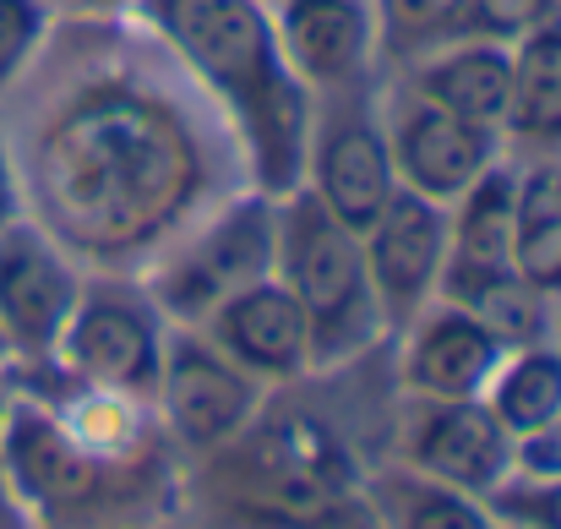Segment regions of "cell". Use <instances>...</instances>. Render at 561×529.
Wrapping results in <instances>:
<instances>
[{
    "label": "cell",
    "instance_id": "6da1fadb",
    "mask_svg": "<svg viewBox=\"0 0 561 529\" xmlns=\"http://www.w3.org/2000/svg\"><path fill=\"white\" fill-rule=\"evenodd\" d=\"M207 191V154L186 110L131 77L66 93L33 137L44 229L93 262L153 251Z\"/></svg>",
    "mask_w": 561,
    "mask_h": 529
},
{
    "label": "cell",
    "instance_id": "7a4b0ae2",
    "mask_svg": "<svg viewBox=\"0 0 561 529\" xmlns=\"http://www.w3.org/2000/svg\"><path fill=\"white\" fill-rule=\"evenodd\" d=\"M164 44L207 82V93L229 110L256 191L284 202L306 185L311 148V88L289 71L278 49L273 11L262 0H142Z\"/></svg>",
    "mask_w": 561,
    "mask_h": 529
},
{
    "label": "cell",
    "instance_id": "3957f363",
    "mask_svg": "<svg viewBox=\"0 0 561 529\" xmlns=\"http://www.w3.org/2000/svg\"><path fill=\"white\" fill-rule=\"evenodd\" d=\"M273 279L306 312L311 365H339L360 354L371 339H381V306H376L371 273H366V246L306 185L278 202Z\"/></svg>",
    "mask_w": 561,
    "mask_h": 529
},
{
    "label": "cell",
    "instance_id": "277c9868",
    "mask_svg": "<svg viewBox=\"0 0 561 529\" xmlns=\"http://www.w3.org/2000/svg\"><path fill=\"white\" fill-rule=\"evenodd\" d=\"M0 486L38 525H71L104 503V464L55 409L11 398L0 426Z\"/></svg>",
    "mask_w": 561,
    "mask_h": 529
},
{
    "label": "cell",
    "instance_id": "5b68a950",
    "mask_svg": "<svg viewBox=\"0 0 561 529\" xmlns=\"http://www.w3.org/2000/svg\"><path fill=\"white\" fill-rule=\"evenodd\" d=\"M273 257H278V202L262 191L240 196L159 273L153 301H159V312L196 328L245 284L273 279Z\"/></svg>",
    "mask_w": 561,
    "mask_h": 529
},
{
    "label": "cell",
    "instance_id": "8992f818",
    "mask_svg": "<svg viewBox=\"0 0 561 529\" xmlns=\"http://www.w3.org/2000/svg\"><path fill=\"white\" fill-rule=\"evenodd\" d=\"M55 360L66 376H77L88 393L110 398H153L159 371H164V328L159 312L121 284H93L82 290Z\"/></svg>",
    "mask_w": 561,
    "mask_h": 529
},
{
    "label": "cell",
    "instance_id": "52a82bcc",
    "mask_svg": "<svg viewBox=\"0 0 561 529\" xmlns=\"http://www.w3.org/2000/svg\"><path fill=\"white\" fill-rule=\"evenodd\" d=\"M82 301V279L71 251L44 224H5L0 229V345L22 360L55 354L71 312Z\"/></svg>",
    "mask_w": 561,
    "mask_h": 529
},
{
    "label": "cell",
    "instance_id": "ba28073f",
    "mask_svg": "<svg viewBox=\"0 0 561 529\" xmlns=\"http://www.w3.org/2000/svg\"><path fill=\"white\" fill-rule=\"evenodd\" d=\"M387 132V154H392V176L403 191L431 196L442 207H453L474 180L502 159V137L480 132L458 115H447L442 104H431L425 93L403 88L381 121Z\"/></svg>",
    "mask_w": 561,
    "mask_h": 529
},
{
    "label": "cell",
    "instance_id": "9c48e42d",
    "mask_svg": "<svg viewBox=\"0 0 561 529\" xmlns=\"http://www.w3.org/2000/svg\"><path fill=\"white\" fill-rule=\"evenodd\" d=\"M153 393L164 404L170 431L196 453L234 442L262 409V382L240 371L213 339H196V334L164 339V371Z\"/></svg>",
    "mask_w": 561,
    "mask_h": 529
},
{
    "label": "cell",
    "instance_id": "30bf717a",
    "mask_svg": "<svg viewBox=\"0 0 561 529\" xmlns=\"http://www.w3.org/2000/svg\"><path fill=\"white\" fill-rule=\"evenodd\" d=\"M306 191L355 235H366L376 213L392 202L398 176L387 154V132L366 104H339L333 115L311 121V148H306Z\"/></svg>",
    "mask_w": 561,
    "mask_h": 529
},
{
    "label": "cell",
    "instance_id": "8fae6325",
    "mask_svg": "<svg viewBox=\"0 0 561 529\" xmlns=\"http://www.w3.org/2000/svg\"><path fill=\"white\" fill-rule=\"evenodd\" d=\"M360 246H366V273H371L376 306H381V328H409L442 284L447 207L398 185L392 202L376 213V224L360 235Z\"/></svg>",
    "mask_w": 561,
    "mask_h": 529
},
{
    "label": "cell",
    "instance_id": "7c38bea8",
    "mask_svg": "<svg viewBox=\"0 0 561 529\" xmlns=\"http://www.w3.org/2000/svg\"><path fill=\"white\" fill-rule=\"evenodd\" d=\"M513 442L518 437L491 415L485 398H425L403 431V459L442 486L491 497L513 481Z\"/></svg>",
    "mask_w": 561,
    "mask_h": 529
},
{
    "label": "cell",
    "instance_id": "4fadbf2b",
    "mask_svg": "<svg viewBox=\"0 0 561 529\" xmlns=\"http://www.w3.org/2000/svg\"><path fill=\"white\" fill-rule=\"evenodd\" d=\"M513 196H518V165L496 159L453 202L447 262H442V284H436V295L447 306H469L480 290H491L513 273Z\"/></svg>",
    "mask_w": 561,
    "mask_h": 529
},
{
    "label": "cell",
    "instance_id": "5bb4252c",
    "mask_svg": "<svg viewBox=\"0 0 561 529\" xmlns=\"http://www.w3.org/2000/svg\"><path fill=\"white\" fill-rule=\"evenodd\" d=\"M273 27L289 71L306 88L350 93L366 82L376 55L371 0H284Z\"/></svg>",
    "mask_w": 561,
    "mask_h": 529
},
{
    "label": "cell",
    "instance_id": "9a60e30c",
    "mask_svg": "<svg viewBox=\"0 0 561 529\" xmlns=\"http://www.w3.org/2000/svg\"><path fill=\"white\" fill-rule=\"evenodd\" d=\"M267 442L251 448L245 470H251V497L267 503L278 519H306V514H328L344 503L350 492V459L344 448L311 426V420H284L278 431H262Z\"/></svg>",
    "mask_w": 561,
    "mask_h": 529
},
{
    "label": "cell",
    "instance_id": "2e32d148",
    "mask_svg": "<svg viewBox=\"0 0 561 529\" xmlns=\"http://www.w3.org/2000/svg\"><path fill=\"white\" fill-rule=\"evenodd\" d=\"M207 339L229 354L256 382H295L311 365V328L300 301L278 279H256L240 295H229L207 323Z\"/></svg>",
    "mask_w": 561,
    "mask_h": 529
},
{
    "label": "cell",
    "instance_id": "e0dca14e",
    "mask_svg": "<svg viewBox=\"0 0 561 529\" xmlns=\"http://www.w3.org/2000/svg\"><path fill=\"white\" fill-rule=\"evenodd\" d=\"M507 345L463 306H436L409 323L403 387L414 398H480Z\"/></svg>",
    "mask_w": 561,
    "mask_h": 529
},
{
    "label": "cell",
    "instance_id": "ac0fdd59",
    "mask_svg": "<svg viewBox=\"0 0 561 529\" xmlns=\"http://www.w3.org/2000/svg\"><path fill=\"white\" fill-rule=\"evenodd\" d=\"M414 93H425L431 104H442L447 115L496 132L507 126V99H513V44L502 38H458L425 60H414Z\"/></svg>",
    "mask_w": 561,
    "mask_h": 529
},
{
    "label": "cell",
    "instance_id": "d6986e66",
    "mask_svg": "<svg viewBox=\"0 0 561 529\" xmlns=\"http://www.w3.org/2000/svg\"><path fill=\"white\" fill-rule=\"evenodd\" d=\"M502 137L529 154H561V16L513 38V99Z\"/></svg>",
    "mask_w": 561,
    "mask_h": 529
},
{
    "label": "cell",
    "instance_id": "ffe728a7",
    "mask_svg": "<svg viewBox=\"0 0 561 529\" xmlns=\"http://www.w3.org/2000/svg\"><path fill=\"white\" fill-rule=\"evenodd\" d=\"M513 273L540 290L546 301H561V165L535 159L518 170L513 196Z\"/></svg>",
    "mask_w": 561,
    "mask_h": 529
},
{
    "label": "cell",
    "instance_id": "44dd1931",
    "mask_svg": "<svg viewBox=\"0 0 561 529\" xmlns=\"http://www.w3.org/2000/svg\"><path fill=\"white\" fill-rule=\"evenodd\" d=\"M480 398L513 437L540 431L546 420L561 415V345L540 339V345H524L518 354H502V365Z\"/></svg>",
    "mask_w": 561,
    "mask_h": 529
},
{
    "label": "cell",
    "instance_id": "7402d4cb",
    "mask_svg": "<svg viewBox=\"0 0 561 529\" xmlns=\"http://www.w3.org/2000/svg\"><path fill=\"white\" fill-rule=\"evenodd\" d=\"M371 497L387 529H496V514L485 508V497L442 486V481H431L420 470L381 475Z\"/></svg>",
    "mask_w": 561,
    "mask_h": 529
},
{
    "label": "cell",
    "instance_id": "603a6c76",
    "mask_svg": "<svg viewBox=\"0 0 561 529\" xmlns=\"http://www.w3.org/2000/svg\"><path fill=\"white\" fill-rule=\"evenodd\" d=\"M376 49L392 60H425L469 38V0H376Z\"/></svg>",
    "mask_w": 561,
    "mask_h": 529
},
{
    "label": "cell",
    "instance_id": "cb8c5ba5",
    "mask_svg": "<svg viewBox=\"0 0 561 529\" xmlns=\"http://www.w3.org/2000/svg\"><path fill=\"white\" fill-rule=\"evenodd\" d=\"M49 33V5L44 0H0V93L33 66Z\"/></svg>",
    "mask_w": 561,
    "mask_h": 529
},
{
    "label": "cell",
    "instance_id": "d4e9b609",
    "mask_svg": "<svg viewBox=\"0 0 561 529\" xmlns=\"http://www.w3.org/2000/svg\"><path fill=\"white\" fill-rule=\"evenodd\" d=\"M491 514L518 529H561V475L557 481H507L491 492Z\"/></svg>",
    "mask_w": 561,
    "mask_h": 529
},
{
    "label": "cell",
    "instance_id": "484cf974",
    "mask_svg": "<svg viewBox=\"0 0 561 529\" xmlns=\"http://www.w3.org/2000/svg\"><path fill=\"white\" fill-rule=\"evenodd\" d=\"M561 16V0H469V33L474 38H524L529 27Z\"/></svg>",
    "mask_w": 561,
    "mask_h": 529
},
{
    "label": "cell",
    "instance_id": "4316f807",
    "mask_svg": "<svg viewBox=\"0 0 561 529\" xmlns=\"http://www.w3.org/2000/svg\"><path fill=\"white\" fill-rule=\"evenodd\" d=\"M513 475H524V481H557L561 475V415L546 420L540 431H529V437L513 442Z\"/></svg>",
    "mask_w": 561,
    "mask_h": 529
},
{
    "label": "cell",
    "instance_id": "83f0119b",
    "mask_svg": "<svg viewBox=\"0 0 561 529\" xmlns=\"http://www.w3.org/2000/svg\"><path fill=\"white\" fill-rule=\"evenodd\" d=\"M22 218V180H16V165H11V148L0 137V229Z\"/></svg>",
    "mask_w": 561,
    "mask_h": 529
},
{
    "label": "cell",
    "instance_id": "f1b7e54d",
    "mask_svg": "<svg viewBox=\"0 0 561 529\" xmlns=\"http://www.w3.org/2000/svg\"><path fill=\"white\" fill-rule=\"evenodd\" d=\"M71 5H82V11H126L137 0H71Z\"/></svg>",
    "mask_w": 561,
    "mask_h": 529
},
{
    "label": "cell",
    "instance_id": "f546056e",
    "mask_svg": "<svg viewBox=\"0 0 561 529\" xmlns=\"http://www.w3.org/2000/svg\"><path fill=\"white\" fill-rule=\"evenodd\" d=\"M5 404H11V393H5V382H0V426H5ZM0 503H5V486H0Z\"/></svg>",
    "mask_w": 561,
    "mask_h": 529
},
{
    "label": "cell",
    "instance_id": "4dcf8cb0",
    "mask_svg": "<svg viewBox=\"0 0 561 529\" xmlns=\"http://www.w3.org/2000/svg\"><path fill=\"white\" fill-rule=\"evenodd\" d=\"M153 529H164V525H153Z\"/></svg>",
    "mask_w": 561,
    "mask_h": 529
}]
</instances>
